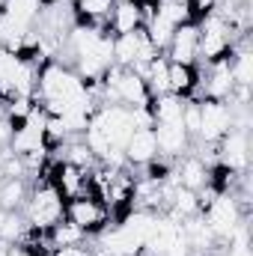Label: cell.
Listing matches in <instances>:
<instances>
[{"mask_svg": "<svg viewBox=\"0 0 253 256\" xmlns=\"http://www.w3.org/2000/svg\"><path fill=\"white\" fill-rule=\"evenodd\" d=\"M152 134H155V143H158V155L173 158V161L182 158V155H188L190 137L182 122H155Z\"/></svg>", "mask_w": 253, "mask_h": 256, "instance_id": "11", "label": "cell"}, {"mask_svg": "<svg viewBox=\"0 0 253 256\" xmlns=\"http://www.w3.org/2000/svg\"><path fill=\"white\" fill-rule=\"evenodd\" d=\"M63 208H66V200L60 196V191L45 179H36L30 182V196H27V206L21 208V214L27 218L30 226L48 232L54 224L63 220Z\"/></svg>", "mask_w": 253, "mask_h": 256, "instance_id": "2", "label": "cell"}, {"mask_svg": "<svg viewBox=\"0 0 253 256\" xmlns=\"http://www.w3.org/2000/svg\"><path fill=\"white\" fill-rule=\"evenodd\" d=\"M140 3H143V0H140Z\"/></svg>", "mask_w": 253, "mask_h": 256, "instance_id": "22", "label": "cell"}, {"mask_svg": "<svg viewBox=\"0 0 253 256\" xmlns=\"http://www.w3.org/2000/svg\"><path fill=\"white\" fill-rule=\"evenodd\" d=\"M173 182L188 188V191H202L208 185V164L202 158H196L194 152L176 158V167H173Z\"/></svg>", "mask_w": 253, "mask_h": 256, "instance_id": "13", "label": "cell"}, {"mask_svg": "<svg viewBox=\"0 0 253 256\" xmlns=\"http://www.w3.org/2000/svg\"><path fill=\"white\" fill-rule=\"evenodd\" d=\"M167 90L179 98L200 102V66H179L170 63L167 68Z\"/></svg>", "mask_w": 253, "mask_h": 256, "instance_id": "15", "label": "cell"}, {"mask_svg": "<svg viewBox=\"0 0 253 256\" xmlns=\"http://www.w3.org/2000/svg\"><path fill=\"white\" fill-rule=\"evenodd\" d=\"M224 6H236V9H250L253 0H220Z\"/></svg>", "mask_w": 253, "mask_h": 256, "instance_id": "20", "label": "cell"}, {"mask_svg": "<svg viewBox=\"0 0 253 256\" xmlns=\"http://www.w3.org/2000/svg\"><path fill=\"white\" fill-rule=\"evenodd\" d=\"M33 102L48 114V116H60L68 108H80V104H96V98L86 92V84L80 80V74L68 66L48 60L39 66L36 72V92ZM98 108V104H96Z\"/></svg>", "mask_w": 253, "mask_h": 256, "instance_id": "1", "label": "cell"}, {"mask_svg": "<svg viewBox=\"0 0 253 256\" xmlns=\"http://www.w3.org/2000/svg\"><path fill=\"white\" fill-rule=\"evenodd\" d=\"M155 12L161 15V18H167L173 27H179V24H188L190 21V6L188 0H155ZM196 24V21H194Z\"/></svg>", "mask_w": 253, "mask_h": 256, "instance_id": "18", "label": "cell"}, {"mask_svg": "<svg viewBox=\"0 0 253 256\" xmlns=\"http://www.w3.org/2000/svg\"><path fill=\"white\" fill-rule=\"evenodd\" d=\"M185 102H188V98H179V96H173V92L155 96V98L149 102L152 120H155V122H182V114H185Z\"/></svg>", "mask_w": 253, "mask_h": 256, "instance_id": "17", "label": "cell"}, {"mask_svg": "<svg viewBox=\"0 0 253 256\" xmlns=\"http://www.w3.org/2000/svg\"><path fill=\"white\" fill-rule=\"evenodd\" d=\"M45 120L48 114L36 104L30 110V116L24 122H18L12 131V143H9V152L15 155H30V152H42L45 149Z\"/></svg>", "mask_w": 253, "mask_h": 256, "instance_id": "9", "label": "cell"}, {"mask_svg": "<svg viewBox=\"0 0 253 256\" xmlns=\"http://www.w3.org/2000/svg\"><path fill=\"white\" fill-rule=\"evenodd\" d=\"M244 36V33H242ZM236 42H238V33L218 15H206L200 21V63L196 66H208V63H218V60H226L232 57L236 51Z\"/></svg>", "mask_w": 253, "mask_h": 256, "instance_id": "3", "label": "cell"}, {"mask_svg": "<svg viewBox=\"0 0 253 256\" xmlns=\"http://www.w3.org/2000/svg\"><path fill=\"white\" fill-rule=\"evenodd\" d=\"M122 152H126L128 167H146L149 161H155L158 158V143H155L152 128H134V134L128 137Z\"/></svg>", "mask_w": 253, "mask_h": 256, "instance_id": "14", "label": "cell"}, {"mask_svg": "<svg viewBox=\"0 0 253 256\" xmlns=\"http://www.w3.org/2000/svg\"><path fill=\"white\" fill-rule=\"evenodd\" d=\"M51 256H96V250L86 248V242H84V244H72V248H57V250H51Z\"/></svg>", "mask_w": 253, "mask_h": 256, "instance_id": "19", "label": "cell"}, {"mask_svg": "<svg viewBox=\"0 0 253 256\" xmlns=\"http://www.w3.org/2000/svg\"><path fill=\"white\" fill-rule=\"evenodd\" d=\"M202 220H206L208 230L214 232L218 244H226V242L236 236V230H238L248 218L242 214V208H238V202L232 200V194H218L214 202L202 212Z\"/></svg>", "mask_w": 253, "mask_h": 256, "instance_id": "5", "label": "cell"}, {"mask_svg": "<svg viewBox=\"0 0 253 256\" xmlns=\"http://www.w3.org/2000/svg\"><path fill=\"white\" fill-rule=\"evenodd\" d=\"M110 51H114V66L120 68H137V66H146L149 60H155L161 51L149 42L146 30H134V33H122V36H114L110 42Z\"/></svg>", "mask_w": 253, "mask_h": 256, "instance_id": "6", "label": "cell"}, {"mask_svg": "<svg viewBox=\"0 0 253 256\" xmlns=\"http://www.w3.org/2000/svg\"><path fill=\"white\" fill-rule=\"evenodd\" d=\"M196 110H200V128H196L194 143H218L232 128V108L226 102L200 98L196 102Z\"/></svg>", "mask_w": 253, "mask_h": 256, "instance_id": "7", "label": "cell"}, {"mask_svg": "<svg viewBox=\"0 0 253 256\" xmlns=\"http://www.w3.org/2000/svg\"><path fill=\"white\" fill-rule=\"evenodd\" d=\"M30 196V182L18 176H6L0 182V208L3 212H21Z\"/></svg>", "mask_w": 253, "mask_h": 256, "instance_id": "16", "label": "cell"}, {"mask_svg": "<svg viewBox=\"0 0 253 256\" xmlns=\"http://www.w3.org/2000/svg\"><path fill=\"white\" fill-rule=\"evenodd\" d=\"M63 218L68 224H74L80 232H86L90 238L98 236L102 230L110 226V208L96 196V194H80L74 200H66V208H63Z\"/></svg>", "mask_w": 253, "mask_h": 256, "instance_id": "4", "label": "cell"}, {"mask_svg": "<svg viewBox=\"0 0 253 256\" xmlns=\"http://www.w3.org/2000/svg\"><path fill=\"white\" fill-rule=\"evenodd\" d=\"M214 152H218V164L230 167L232 173H248L250 170V131L230 128L214 143Z\"/></svg>", "mask_w": 253, "mask_h": 256, "instance_id": "8", "label": "cell"}, {"mask_svg": "<svg viewBox=\"0 0 253 256\" xmlns=\"http://www.w3.org/2000/svg\"><path fill=\"white\" fill-rule=\"evenodd\" d=\"M167 63H179V66H196L200 63V24H179L167 51H164Z\"/></svg>", "mask_w": 253, "mask_h": 256, "instance_id": "10", "label": "cell"}, {"mask_svg": "<svg viewBox=\"0 0 253 256\" xmlns=\"http://www.w3.org/2000/svg\"><path fill=\"white\" fill-rule=\"evenodd\" d=\"M131 256H152V254H149V250H134Z\"/></svg>", "mask_w": 253, "mask_h": 256, "instance_id": "21", "label": "cell"}, {"mask_svg": "<svg viewBox=\"0 0 253 256\" xmlns=\"http://www.w3.org/2000/svg\"><path fill=\"white\" fill-rule=\"evenodd\" d=\"M143 27V6L140 0H114V9L108 15V33L110 36H122L134 33Z\"/></svg>", "mask_w": 253, "mask_h": 256, "instance_id": "12", "label": "cell"}]
</instances>
